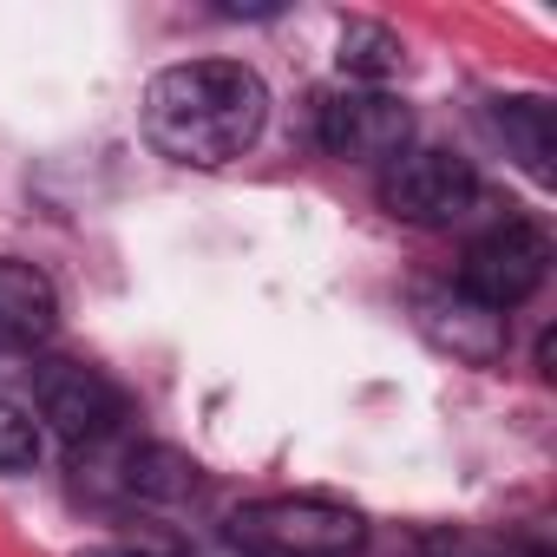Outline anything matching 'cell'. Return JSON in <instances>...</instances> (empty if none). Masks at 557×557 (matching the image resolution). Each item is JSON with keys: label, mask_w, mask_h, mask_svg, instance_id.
I'll list each match as a JSON object with an SVG mask.
<instances>
[{"label": "cell", "mask_w": 557, "mask_h": 557, "mask_svg": "<svg viewBox=\"0 0 557 557\" xmlns=\"http://www.w3.org/2000/svg\"><path fill=\"white\" fill-rule=\"evenodd\" d=\"M60 329V289L53 275L21 262V256H0V348L8 355H27L40 342H53Z\"/></svg>", "instance_id": "7"}, {"label": "cell", "mask_w": 557, "mask_h": 557, "mask_svg": "<svg viewBox=\"0 0 557 557\" xmlns=\"http://www.w3.org/2000/svg\"><path fill=\"white\" fill-rule=\"evenodd\" d=\"M230 544L243 557H355L368 544V524L355 505H335L322 492H283L236 505Z\"/></svg>", "instance_id": "2"}, {"label": "cell", "mask_w": 557, "mask_h": 557, "mask_svg": "<svg viewBox=\"0 0 557 557\" xmlns=\"http://www.w3.org/2000/svg\"><path fill=\"white\" fill-rule=\"evenodd\" d=\"M420 309H426V315H459V322H426V329L459 355V361H479V368H485V361H498L505 315L479 309V302H472V296H459V289H453V296H420Z\"/></svg>", "instance_id": "9"}, {"label": "cell", "mask_w": 557, "mask_h": 557, "mask_svg": "<svg viewBox=\"0 0 557 557\" xmlns=\"http://www.w3.org/2000/svg\"><path fill=\"white\" fill-rule=\"evenodd\" d=\"M479 197H485V184H479L472 158H459V151L420 145V151H400L381 171V203L413 230H453L479 210Z\"/></svg>", "instance_id": "3"}, {"label": "cell", "mask_w": 557, "mask_h": 557, "mask_svg": "<svg viewBox=\"0 0 557 557\" xmlns=\"http://www.w3.org/2000/svg\"><path fill=\"white\" fill-rule=\"evenodd\" d=\"M34 407L66 446H99V440H119V426H125V394L86 361H40Z\"/></svg>", "instance_id": "6"}, {"label": "cell", "mask_w": 557, "mask_h": 557, "mask_svg": "<svg viewBox=\"0 0 557 557\" xmlns=\"http://www.w3.org/2000/svg\"><path fill=\"white\" fill-rule=\"evenodd\" d=\"M8 361H14V355H8V348H0V374H8Z\"/></svg>", "instance_id": "14"}, {"label": "cell", "mask_w": 557, "mask_h": 557, "mask_svg": "<svg viewBox=\"0 0 557 557\" xmlns=\"http://www.w3.org/2000/svg\"><path fill=\"white\" fill-rule=\"evenodd\" d=\"M492 132H498L505 158H511L531 184H550V177H557V112H550L537 92L492 99Z\"/></svg>", "instance_id": "8"}, {"label": "cell", "mask_w": 557, "mask_h": 557, "mask_svg": "<svg viewBox=\"0 0 557 557\" xmlns=\"http://www.w3.org/2000/svg\"><path fill=\"white\" fill-rule=\"evenodd\" d=\"M315 138L342 164H381L387 171L400 151H413V112L381 86H348V92H329L315 106Z\"/></svg>", "instance_id": "5"}, {"label": "cell", "mask_w": 557, "mask_h": 557, "mask_svg": "<svg viewBox=\"0 0 557 557\" xmlns=\"http://www.w3.org/2000/svg\"><path fill=\"white\" fill-rule=\"evenodd\" d=\"M544 275H550V236L531 223V216H505L498 230H485L466 262H459V296H472L479 309L505 315L518 302H531L544 289Z\"/></svg>", "instance_id": "4"}, {"label": "cell", "mask_w": 557, "mask_h": 557, "mask_svg": "<svg viewBox=\"0 0 557 557\" xmlns=\"http://www.w3.org/2000/svg\"><path fill=\"white\" fill-rule=\"evenodd\" d=\"M335 60H342V73H348V79H361V86H381V92H387V79H394V73H407V40H400L394 27H381V21H348V27H342V47H335Z\"/></svg>", "instance_id": "10"}, {"label": "cell", "mask_w": 557, "mask_h": 557, "mask_svg": "<svg viewBox=\"0 0 557 557\" xmlns=\"http://www.w3.org/2000/svg\"><path fill=\"white\" fill-rule=\"evenodd\" d=\"M269 125V86L243 60H184L145 86V138L171 164H230Z\"/></svg>", "instance_id": "1"}, {"label": "cell", "mask_w": 557, "mask_h": 557, "mask_svg": "<svg viewBox=\"0 0 557 557\" xmlns=\"http://www.w3.org/2000/svg\"><path fill=\"white\" fill-rule=\"evenodd\" d=\"M40 459V420L14 400H0V472H27Z\"/></svg>", "instance_id": "12"}, {"label": "cell", "mask_w": 557, "mask_h": 557, "mask_svg": "<svg viewBox=\"0 0 557 557\" xmlns=\"http://www.w3.org/2000/svg\"><path fill=\"white\" fill-rule=\"evenodd\" d=\"M79 557H151V550H138V544H99V550H79Z\"/></svg>", "instance_id": "13"}, {"label": "cell", "mask_w": 557, "mask_h": 557, "mask_svg": "<svg viewBox=\"0 0 557 557\" xmlns=\"http://www.w3.org/2000/svg\"><path fill=\"white\" fill-rule=\"evenodd\" d=\"M426 557H550L531 537H505V531H426L420 537Z\"/></svg>", "instance_id": "11"}]
</instances>
